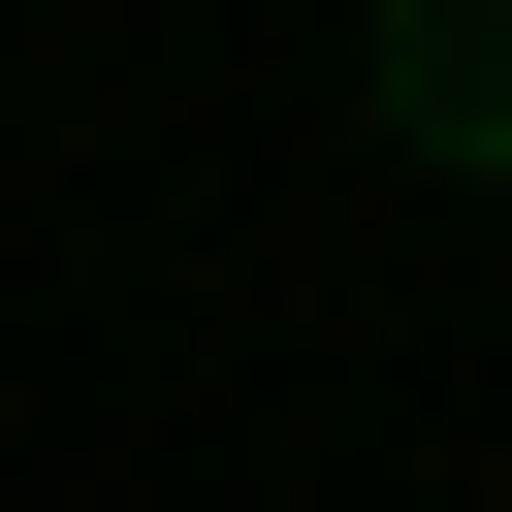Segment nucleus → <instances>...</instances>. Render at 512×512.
<instances>
[{"instance_id": "nucleus-1", "label": "nucleus", "mask_w": 512, "mask_h": 512, "mask_svg": "<svg viewBox=\"0 0 512 512\" xmlns=\"http://www.w3.org/2000/svg\"><path fill=\"white\" fill-rule=\"evenodd\" d=\"M384 128L448 192H512V0H384Z\"/></svg>"}]
</instances>
